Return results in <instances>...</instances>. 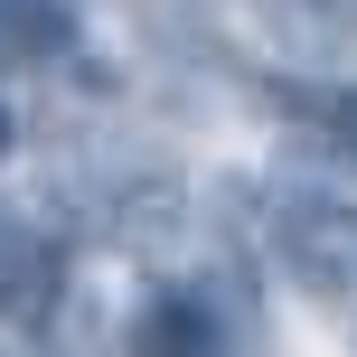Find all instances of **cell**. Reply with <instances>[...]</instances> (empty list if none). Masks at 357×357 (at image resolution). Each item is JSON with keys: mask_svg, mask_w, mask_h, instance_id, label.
<instances>
[{"mask_svg": "<svg viewBox=\"0 0 357 357\" xmlns=\"http://www.w3.org/2000/svg\"><path fill=\"white\" fill-rule=\"evenodd\" d=\"M282 104L301 113V132L339 169H357V85H282Z\"/></svg>", "mask_w": 357, "mask_h": 357, "instance_id": "cell-6", "label": "cell"}, {"mask_svg": "<svg viewBox=\"0 0 357 357\" xmlns=\"http://www.w3.org/2000/svg\"><path fill=\"white\" fill-rule=\"evenodd\" d=\"M0 357H19V348H0Z\"/></svg>", "mask_w": 357, "mask_h": 357, "instance_id": "cell-8", "label": "cell"}, {"mask_svg": "<svg viewBox=\"0 0 357 357\" xmlns=\"http://www.w3.org/2000/svg\"><path fill=\"white\" fill-rule=\"evenodd\" d=\"M56 291H66V254L47 226H29L19 207H0V320L10 329H47Z\"/></svg>", "mask_w": 357, "mask_h": 357, "instance_id": "cell-3", "label": "cell"}, {"mask_svg": "<svg viewBox=\"0 0 357 357\" xmlns=\"http://www.w3.org/2000/svg\"><path fill=\"white\" fill-rule=\"evenodd\" d=\"M245 339H254V310L235 301V282L178 273V282H160L132 310L123 357H245Z\"/></svg>", "mask_w": 357, "mask_h": 357, "instance_id": "cell-2", "label": "cell"}, {"mask_svg": "<svg viewBox=\"0 0 357 357\" xmlns=\"http://www.w3.org/2000/svg\"><path fill=\"white\" fill-rule=\"evenodd\" d=\"M10 151H19V113L0 104V160H10Z\"/></svg>", "mask_w": 357, "mask_h": 357, "instance_id": "cell-7", "label": "cell"}, {"mask_svg": "<svg viewBox=\"0 0 357 357\" xmlns=\"http://www.w3.org/2000/svg\"><path fill=\"white\" fill-rule=\"evenodd\" d=\"M264 245H273V264H282L301 291H320V301H357V197L273 188Z\"/></svg>", "mask_w": 357, "mask_h": 357, "instance_id": "cell-1", "label": "cell"}, {"mask_svg": "<svg viewBox=\"0 0 357 357\" xmlns=\"http://www.w3.org/2000/svg\"><path fill=\"white\" fill-rule=\"evenodd\" d=\"M66 47H75V10L66 0H0V75L56 66Z\"/></svg>", "mask_w": 357, "mask_h": 357, "instance_id": "cell-4", "label": "cell"}, {"mask_svg": "<svg viewBox=\"0 0 357 357\" xmlns=\"http://www.w3.org/2000/svg\"><path fill=\"white\" fill-rule=\"evenodd\" d=\"M254 19H264L282 47H301V56L357 47V0H254Z\"/></svg>", "mask_w": 357, "mask_h": 357, "instance_id": "cell-5", "label": "cell"}]
</instances>
